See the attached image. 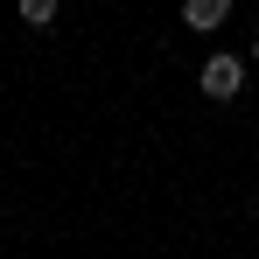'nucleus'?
Here are the masks:
<instances>
[{"label":"nucleus","mask_w":259,"mask_h":259,"mask_svg":"<svg viewBox=\"0 0 259 259\" xmlns=\"http://www.w3.org/2000/svg\"><path fill=\"white\" fill-rule=\"evenodd\" d=\"M196 91H203V98H217V105H231V98L245 91V63H238L231 49L203 56V70H196Z\"/></svg>","instance_id":"1"},{"label":"nucleus","mask_w":259,"mask_h":259,"mask_svg":"<svg viewBox=\"0 0 259 259\" xmlns=\"http://www.w3.org/2000/svg\"><path fill=\"white\" fill-rule=\"evenodd\" d=\"M231 21V0H182V28H196V35H217Z\"/></svg>","instance_id":"2"},{"label":"nucleus","mask_w":259,"mask_h":259,"mask_svg":"<svg viewBox=\"0 0 259 259\" xmlns=\"http://www.w3.org/2000/svg\"><path fill=\"white\" fill-rule=\"evenodd\" d=\"M21 21L28 28H56V0H21Z\"/></svg>","instance_id":"3"},{"label":"nucleus","mask_w":259,"mask_h":259,"mask_svg":"<svg viewBox=\"0 0 259 259\" xmlns=\"http://www.w3.org/2000/svg\"><path fill=\"white\" fill-rule=\"evenodd\" d=\"M252 63H259V35H252Z\"/></svg>","instance_id":"4"}]
</instances>
